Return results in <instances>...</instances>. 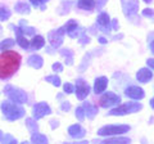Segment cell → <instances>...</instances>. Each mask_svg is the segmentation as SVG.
Listing matches in <instances>:
<instances>
[{
	"label": "cell",
	"instance_id": "obj_1",
	"mask_svg": "<svg viewBox=\"0 0 154 144\" xmlns=\"http://www.w3.org/2000/svg\"><path fill=\"white\" fill-rule=\"evenodd\" d=\"M21 61L22 57L19 53L11 49L3 50V53L0 54V79H11L18 71L19 66H21Z\"/></svg>",
	"mask_w": 154,
	"mask_h": 144
},
{
	"label": "cell",
	"instance_id": "obj_2",
	"mask_svg": "<svg viewBox=\"0 0 154 144\" xmlns=\"http://www.w3.org/2000/svg\"><path fill=\"white\" fill-rule=\"evenodd\" d=\"M2 111H3V114L5 116V118L9 120V121H16V120L23 117V114H25V109L21 105H18L17 103L12 102V100L11 102L9 100L3 102Z\"/></svg>",
	"mask_w": 154,
	"mask_h": 144
},
{
	"label": "cell",
	"instance_id": "obj_3",
	"mask_svg": "<svg viewBox=\"0 0 154 144\" xmlns=\"http://www.w3.org/2000/svg\"><path fill=\"white\" fill-rule=\"evenodd\" d=\"M143 108V105L140 103H136V102H128L126 104H122L119 107L112 109L110 112H108V114L110 116H123V114H127V113H134V112H137Z\"/></svg>",
	"mask_w": 154,
	"mask_h": 144
},
{
	"label": "cell",
	"instance_id": "obj_4",
	"mask_svg": "<svg viewBox=\"0 0 154 144\" xmlns=\"http://www.w3.org/2000/svg\"><path fill=\"white\" fill-rule=\"evenodd\" d=\"M5 95L14 103H26L27 102V94L21 89H17L12 85H7L4 88Z\"/></svg>",
	"mask_w": 154,
	"mask_h": 144
},
{
	"label": "cell",
	"instance_id": "obj_5",
	"mask_svg": "<svg viewBox=\"0 0 154 144\" xmlns=\"http://www.w3.org/2000/svg\"><path fill=\"white\" fill-rule=\"evenodd\" d=\"M130 130V126L127 125H109V126L100 127L98 130V135L108 136V135H121V134H126Z\"/></svg>",
	"mask_w": 154,
	"mask_h": 144
},
{
	"label": "cell",
	"instance_id": "obj_6",
	"mask_svg": "<svg viewBox=\"0 0 154 144\" xmlns=\"http://www.w3.org/2000/svg\"><path fill=\"white\" fill-rule=\"evenodd\" d=\"M119 102H121V97H119V95L114 94L112 92H108L99 99V105L103 108H110V107H113V105L118 104Z\"/></svg>",
	"mask_w": 154,
	"mask_h": 144
},
{
	"label": "cell",
	"instance_id": "obj_7",
	"mask_svg": "<svg viewBox=\"0 0 154 144\" xmlns=\"http://www.w3.org/2000/svg\"><path fill=\"white\" fill-rule=\"evenodd\" d=\"M64 28L60 27L58 28V30H54V31H50L49 35H48V40H49L50 45L53 48H59L62 45V42H63V37H64Z\"/></svg>",
	"mask_w": 154,
	"mask_h": 144
},
{
	"label": "cell",
	"instance_id": "obj_8",
	"mask_svg": "<svg viewBox=\"0 0 154 144\" xmlns=\"http://www.w3.org/2000/svg\"><path fill=\"white\" fill-rule=\"evenodd\" d=\"M75 92H76L77 99L84 100V99L89 95V93H90V86L85 83V80L79 79V80H77V83H76V89H75Z\"/></svg>",
	"mask_w": 154,
	"mask_h": 144
},
{
	"label": "cell",
	"instance_id": "obj_9",
	"mask_svg": "<svg viewBox=\"0 0 154 144\" xmlns=\"http://www.w3.org/2000/svg\"><path fill=\"white\" fill-rule=\"evenodd\" d=\"M32 113H33V118L40 120L44 116H46V114L51 113V109L45 102H41V103H37L35 107H33V112Z\"/></svg>",
	"mask_w": 154,
	"mask_h": 144
},
{
	"label": "cell",
	"instance_id": "obj_10",
	"mask_svg": "<svg viewBox=\"0 0 154 144\" xmlns=\"http://www.w3.org/2000/svg\"><path fill=\"white\" fill-rule=\"evenodd\" d=\"M64 28V32L68 35L69 37H79L80 32H81V28L79 27V25H77V22L73 21V20H69L68 22L66 23V25L63 26Z\"/></svg>",
	"mask_w": 154,
	"mask_h": 144
},
{
	"label": "cell",
	"instance_id": "obj_11",
	"mask_svg": "<svg viewBox=\"0 0 154 144\" xmlns=\"http://www.w3.org/2000/svg\"><path fill=\"white\" fill-rule=\"evenodd\" d=\"M123 12L126 16H132L137 12L139 9V2L137 0H122Z\"/></svg>",
	"mask_w": 154,
	"mask_h": 144
},
{
	"label": "cell",
	"instance_id": "obj_12",
	"mask_svg": "<svg viewBox=\"0 0 154 144\" xmlns=\"http://www.w3.org/2000/svg\"><path fill=\"white\" fill-rule=\"evenodd\" d=\"M125 94H126L128 98L135 99V100L143 99L144 95H145V94H144V90H143L141 88H139V86H130V88L126 89Z\"/></svg>",
	"mask_w": 154,
	"mask_h": 144
},
{
	"label": "cell",
	"instance_id": "obj_13",
	"mask_svg": "<svg viewBox=\"0 0 154 144\" xmlns=\"http://www.w3.org/2000/svg\"><path fill=\"white\" fill-rule=\"evenodd\" d=\"M96 20H98V25L100 26V28H102V31H104V32L108 33L110 30H112V27H110V20H109L108 13H100Z\"/></svg>",
	"mask_w": 154,
	"mask_h": 144
},
{
	"label": "cell",
	"instance_id": "obj_14",
	"mask_svg": "<svg viewBox=\"0 0 154 144\" xmlns=\"http://www.w3.org/2000/svg\"><path fill=\"white\" fill-rule=\"evenodd\" d=\"M12 28H14V31H16V35H17V44L23 48V49H28L30 48V42H28V40L26 39V36H23V33L21 31V28L19 27H14V26H11Z\"/></svg>",
	"mask_w": 154,
	"mask_h": 144
},
{
	"label": "cell",
	"instance_id": "obj_15",
	"mask_svg": "<svg viewBox=\"0 0 154 144\" xmlns=\"http://www.w3.org/2000/svg\"><path fill=\"white\" fill-rule=\"evenodd\" d=\"M107 86H108V79L107 77H104V76L98 77L95 80V84H94V92L96 94H100L107 89Z\"/></svg>",
	"mask_w": 154,
	"mask_h": 144
},
{
	"label": "cell",
	"instance_id": "obj_16",
	"mask_svg": "<svg viewBox=\"0 0 154 144\" xmlns=\"http://www.w3.org/2000/svg\"><path fill=\"white\" fill-rule=\"evenodd\" d=\"M153 70H148V68H141L139 70V72L136 74V79L137 81H140V83H148V81H150L152 77H153Z\"/></svg>",
	"mask_w": 154,
	"mask_h": 144
},
{
	"label": "cell",
	"instance_id": "obj_17",
	"mask_svg": "<svg viewBox=\"0 0 154 144\" xmlns=\"http://www.w3.org/2000/svg\"><path fill=\"white\" fill-rule=\"evenodd\" d=\"M68 133H69V135L72 138H76V139H80V138H82L85 135V129L81 126V125H72V126H69L68 129Z\"/></svg>",
	"mask_w": 154,
	"mask_h": 144
},
{
	"label": "cell",
	"instance_id": "obj_18",
	"mask_svg": "<svg viewBox=\"0 0 154 144\" xmlns=\"http://www.w3.org/2000/svg\"><path fill=\"white\" fill-rule=\"evenodd\" d=\"M42 63H44V61H42V58L40 55H31L30 58L27 59V64L28 66H31V67H33V68H36V70H38V68H41L42 67Z\"/></svg>",
	"mask_w": 154,
	"mask_h": 144
},
{
	"label": "cell",
	"instance_id": "obj_19",
	"mask_svg": "<svg viewBox=\"0 0 154 144\" xmlns=\"http://www.w3.org/2000/svg\"><path fill=\"white\" fill-rule=\"evenodd\" d=\"M84 109L86 111L85 113L88 114V118H90V120H93L95 117V114L98 113V108L89 102H84Z\"/></svg>",
	"mask_w": 154,
	"mask_h": 144
},
{
	"label": "cell",
	"instance_id": "obj_20",
	"mask_svg": "<svg viewBox=\"0 0 154 144\" xmlns=\"http://www.w3.org/2000/svg\"><path fill=\"white\" fill-rule=\"evenodd\" d=\"M45 45V39L42 36H40V35H37V36H35L33 39L31 40V49H33V50H37V49H41L42 46Z\"/></svg>",
	"mask_w": 154,
	"mask_h": 144
},
{
	"label": "cell",
	"instance_id": "obj_21",
	"mask_svg": "<svg viewBox=\"0 0 154 144\" xmlns=\"http://www.w3.org/2000/svg\"><path fill=\"white\" fill-rule=\"evenodd\" d=\"M77 7L84 11H91L95 7V0H79Z\"/></svg>",
	"mask_w": 154,
	"mask_h": 144
},
{
	"label": "cell",
	"instance_id": "obj_22",
	"mask_svg": "<svg viewBox=\"0 0 154 144\" xmlns=\"http://www.w3.org/2000/svg\"><path fill=\"white\" fill-rule=\"evenodd\" d=\"M18 27L21 28L22 33H25V35H31V36H33V35H35V32H36L35 28L31 27V26H27V22H25L23 20L19 22V26H18Z\"/></svg>",
	"mask_w": 154,
	"mask_h": 144
},
{
	"label": "cell",
	"instance_id": "obj_23",
	"mask_svg": "<svg viewBox=\"0 0 154 144\" xmlns=\"http://www.w3.org/2000/svg\"><path fill=\"white\" fill-rule=\"evenodd\" d=\"M103 144H128L130 139L128 138H109L102 142Z\"/></svg>",
	"mask_w": 154,
	"mask_h": 144
},
{
	"label": "cell",
	"instance_id": "obj_24",
	"mask_svg": "<svg viewBox=\"0 0 154 144\" xmlns=\"http://www.w3.org/2000/svg\"><path fill=\"white\" fill-rule=\"evenodd\" d=\"M14 9H16L17 13H21V14H28V13H30V5L26 4V3H23V2L17 3L16 8H14Z\"/></svg>",
	"mask_w": 154,
	"mask_h": 144
},
{
	"label": "cell",
	"instance_id": "obj_25",
	"mask_svg": "<svg viewBox=\"0 0 154 144\" xmlns=\"http://www.w3.org/2000/svg\"><path fill=\"white\" fill-rule=\"evenodd\" d=\"M31 142L32 143H38V144H46L48 138L45 135H42V134L35 133V134H32V136H31Z\"/></svg>",
	"mask_w": 154,
	"mask_h": 144
},
{
	"label": "cell",
	"instance_id": "obj_26",
	"mask_svg": "<svg viewBox=\"0 0 154 144\" xmlns=\"http://www.w3.org/2000/svg\"><path fill=\"white\" fill-rule=\"evenodd\" d=\"M60 54L66 58V63L68 66H71L72 63H73V53H72V50H69V49H62Z\"/></svg>",
	"mask_w": 154,
	"mask_h": 144
},
{
	"label": "cell",
	"instance_id": "obj_27",
	"mask_svg": "<svg viewBox=\"0 0 154 144\" xmlns=\"http://www.w3.org/2000/svg\"><path fill=\"white\" fill-rule=\"evenodd\" d=\"M14 44H16V41H14L13 39L3 40L2 42H0V50H8V49H11V48L14 46Z\"/></svg>",
	"mask_w": 154,
	"mask_h": 144
},
{
	"label": "cell",
	"instance_id": "obj_28",
	"mask_svg": "<svg viewBox=\"0 0 154 144\" xmlns=\"http://www.w3.org/2000/svg\"><path fill=\"white\" fill-rule=\"evenodd\" d=\"M26 126L28 127V130H30L32 134H35V133L38 131L37 124H36V121H33L32 118H27V120H26Z\"/></svg>",
	"mask_w": 154,
	"mask_h": 144
},
{
	"label": "cell",
	"instance_id": "obj_29",
	"mask_svg": "<svg viewBox=\"0 0 154 144\" xmlns=\"http://www.w3.org/2000/svg\"><path fill=\"white\" fill-rule=\"evenodd\" d=\"M11 17V11L5 7H0V21H7Z\"/></svg>",
	"mask_w": 154,
	"mask_h": 144
},
{
	"label": "cell",
	"instance_id": "obj_30",
	"mask_svg": "<svg viewBox=\"0 0 154 144\" xmlns=\"http://www.w3.org/2000/svg\"><path fill=\"white\" fill-rule=\"evenodd\" d=\"M48 83H50V84H53L54 86H59L60 85V79L58 77V76H55V75H50V76H46V79H45Z\"/></svg>",
	"mask_w": 154,
	"mask_h": 144
},
{
	"label": "cell",
	"instance_id": "obj_31",
	"mask_svg": "<svg viewBox=\"0 0 154 144\" xmlns=\"http://www.w3.org/2000/svg\"><path fill=\"white\" fill-rule=\"evenodd\" d=\"M79 37H80V42L82 45L84 44H89V42H90V39L86 36V30H85V28H81V32H80Z\"/></svg>",
	"mask_w": 154,
	"mask_h": 144
},
{
	"label": "cell",
	"instance_id": "obj_32",
	"mask_svg": "<svg viewBox=\"0 0 154 144\" xmlns=\"http://www.w3.org/2000/svg\"><path fill=\"white\" fill-rule=\"evenodd\" d=\"M30 2H31V4H32L33 7H40L42 11H44V9H45L44 4H45L46 2H49V0H30Z\"/></svg>",
	"mask_w": 154,
	"mask_h": 144
},
{
	"label": "cell",
	"instance_id": "obj_33",
	"mask_svg": "<svg viewBox=\"0 0 154 144\" xmlns=\"http://www.w3.org/2000/svg\"><path fill=\"white\" fill-rule=\"evenodd\" d=\"M76 116H77V118H79V121H81V122L84 121V118H85V109H84V107H79L76 109Z\"/></svg>",
	"mask_w": 154,
	"mask_h": 144
},
{
	"label": "cell",
	"instance_id": "obj_34",
	"mask_svg": "<svg viewBox=\"0 0 154 144\" xmlns=\"http://www.w3.org/2000/svg\"><path fill=\"white\" fill-rule=\"evenodd\" d=\"M0 142H3V143H11V144L17 143L16 139H14L13 136H11V135H3L2 139H0Z\"/></svg>",
	"mask_w": 154,
	"mask_h": 144
},
{
	"label": "cell",
	"instance_id": "obj_35",
	"mask_svg": "<svg viewBox=\"0 0 154 144\" xmlns=\"http://www.w3.org/2000/svg\"><path fill=\"white\" fill-rule=\"evenodd\" d=\"M63 89H64V93H67V94H71V93L75 92V86L72 85V84H68V83L64 84Z\"/></svg>",
	"mask_w": 154,
	"mask_h": 144
},
{
	"label": "cell",
	"instance_id": "obj_36",
	"mask_svg": "<svg viewBox=\"0 0 154 144\" xmlns=\"http://www.w3.org/2000/svg\"><path fill=\"white\" fill-rule=\"evenodd\" d=\"M143 17H149V18H153V9H144L143 11Z\"/></svg>",
	"mask_w": 154,
	"mask_h": 144
},
{
	"label": "cell",
	"instance_id": "obj_37",
	"mask_svg": "<svg viewBox=\"0 0 154 144\" xmlns=\"http://www.w3.org/2000/svg\"><path fill=\"white\" fill-rule=\"evenodd\" d=\"M60 109H62V111H64V112L69 111V109H71V104H69L68 102H62V104H60Z\"/></svg>",
	"mask_w": 154,
	"mask_h": 144
},
{
	"label": "cell",
	"instance_id": "obj_38",
	"mask_svg": "<svg viewBox=\"0 0 154 144\" xmlns=\"http://www.w3.org/2000/svg\"><path fill=\"white\" fill-rule=\"evenodd\" d=\"M53 70H54L55 72H62V71H63V66L57 62V63L53 64Z\"/></svg>",
	"mask_w": 154,
	"mask_h": 144
},
{
	"label": "cell",
	"instance_id": "obj_39",
	"mask_svg": "<svg viewBox=\"0 0 154 144\" xmlns=\"http://www.w3.org/2000/svg\"><path fill=\"white\" fill-rule=\"evenodd\" d=\"M107 2H108V0H98V2H96V8H98L99 11H100V9H103V7L105 5V3H107Z\"/></svg>",
	"mask_w": 154,
	"mask_h": 144
},
{
	"label": "cell",
	"instance_id": "obj_40",
	"mask_svg": "<svg viewBox=\"0 0 154 144\" xmlns=\"http://www.w3.org/2000/svg\"><path fill=\"white\" fill-rule=\"evenodd\" d=\"M110 27H112V30H118V21H117V20H113Z\"/></svg>",
	"mask_w": 154,
	"mask_h": 144
},
{
	"label": "cell",
	"instance_id": "obj_41",
	"mask_svg": "<svg viewBox=\"0 0 154 144\" xmlns=\"http://www.w3.org/2000/svg\"><path fill=\"white\" fill-rule=\"evenodd\" d=\"M146 64H148L149 67H150V70H153V68H154V64H153V59H152V58L146 61Z\"/></svg>",
	"mask_w": 154,
	"mask_h": 144
},
{
	"label": "cell",
	"instance_id": "obj_42",
	"mask_svg": "<svg viewBox=\"0 0 154 144\" xmlns=\"http://www.w3.org/2000/svg\"><path fill=\"white\" fill-rule=\"evenodd\" d=\"M99 42L100 44H105V42H107V39H105V37H99Z\"/></svg>",
	"mask_w": 154,
	"mask_h": 144
},
{
	"label": "cell",
	"instance_id": "obj_43",
	"mask_svg": "<svg viewBox=\"0 0 154 144\" xmlns=\"http://www.w3.org/2000/svg\"><path fill=\"white\" fill-rule=\"evenodd\" d=\"M50 122H51V126H53V127H55V125L58 126V122H55V121H50Z\"/></svg>",
	"mask_w": 154,
	"mask_h": 144
},
{
	"label": "cell",
	"instance_id": "obj_44",
	"mask_svg": "<svg viewBox=\"0 0 154 144\" xmlns=\"http://www.w3.org/2000/svg\"><path fill=\"white\" fill-rule=\"evenodd\" d=\"M144 2H145V3H150L152 0H144Z\"/></svg>",
	"mask_w": 154,
	"mask_h": 144
},
{
	"label": "cell",
	"instance_id": "obj_45",
	"mask_svg": "<svg viewBox=\"0 0 154 144\" xmlns=\"http://www.w3.org/2000/svg\"><path fill=\"white\" fill-rule=\"evenodd\" d=\"M2 136H3V133H2V131H0V139H2Z\"/></svg>",
	"mask_w": 154,
	"mask_h": 144
},
{
	"label": "cell",
	"instance_id": "obj_46",
	"mask_svg": "<svg viewBox=\"0 0 154 144\" xmlns=\"http://www.w3.org/2000/svg\"><path fill=\"white\" fill-rule=\"evenodd\" d=\"M2 30H3V28H2V26H0V33H2Z\"/></svg>",
	"mask_w": 154,
	"mask_h": 144
}]
</instances>
